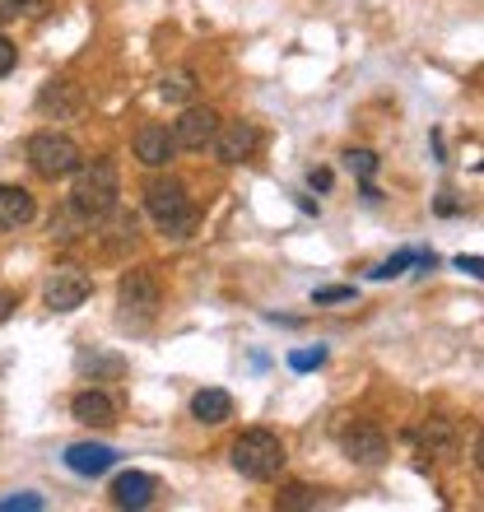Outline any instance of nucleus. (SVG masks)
<instances>
[{
    "label": "nucleus",
    "mask_w": 484,
    "mask_h": 512,
    "mask_svg": "<svg viewBox=\"0 0 484 512\" xmlns=\"http://www.w3.org/2000/svg\"><path fill=\"white\" fill-rule=\"evenodd\" d=\"M117 196H121V177H117V163L112 159H80L75 168V191H70V205L80 219H108L117 210Z\"/></svg>",
    "instance_id": "nucleus-1"
},
{
    "label": "nucleus",
    "mask_w": 484,
    "mask_h": 512,
    "mask_svg": "<svg viewBox=\"0 0 484 512\" xmlns=\"http://www.w3.org/2000/svg\"><path fill=\"white\" fill-rule=\"evenodd\" d=\"M145 210L154 215V224H159L168 238H191L196 224H201V215H196V205H191V196H187V182H177V177H154V182H149Z\"/></svg>",
    "instance_id": "nucleus-2"
},
{
    "label": "nucleus",
    "mask_w": 484,
    "mask_h": 512,
    "mask_svg": "<svg viewBox=\"0 0 484 512\" xmlns=\"http://www.w3.org/2000/svg\"><path fill=\"white\" fill-rule=\"evenodd\" d=\"M233 471H238L242 480L266 485V480H275V475L284 471V443L270 429H247L238 443H233Z\"/></svg>",
    "instance_id": "nucleus-3"
},
{
    "label": "nucleus",
    "mask_w": 484,
    "mask_h": 512,
    "mask_svg": "<svg viewBox=\"0 0 484 512\" xmlns=\"http://www.w3.org/2000/svg\"><path fill=\"white\" fill-rule=\"evenodd\" d=\"M28 163H33V173L56 182V177H70L80 168V145L70 140V135H56V131H38L28 140Z\"/></svg>",
    "instance_id": "nucleus-4"
},
{
    "label": "nucleus",
    "mask_w": 484,
    "mask_h": 512,
    "mask_svg": "<svg viewBox=\"0 0 484 512\" xmlns=\"http://www.w3.org/2000/svg\"><path fill=\"white\" fill-rule=\"evenodd\" d=\"M94 294V280L84 275V270H75V266H61L47 280V308L52 312H75V308H84V298Z\"/></svg>",
    "instance_id": "nucleus-5"
},
{
    "label": "nucleus",
    "mask_w": 484,
    "mask_h": 512,
    "mask_svg": "<svg viewBox=\"0 0 484 512\" xmlns=\"http://www.w3.org/2000/svg\"><path fill=\"white\" fill-rule=\"evenodd\" d=\"M215 159L219 163H247L256 154V145H261V131H256V122H229V126H219L215 131Z\"/></svg>",
    "instance_id": "nucleus-6"
},
{
    "label": "nucleus",
    "mask_w": 484,
    "mask_h": 512,
    "mask_svg": "<svg viewBox=\"0 0 484 512\" xmlns=\"http://www.w3.org/2000/svg\"><path fill=\"white\" fill-rule=\"evenodd\" d=\"M117 303L126 308V317H154L159 308V280L149 275V270H131V275H121L117 284Z\"/></svg>",
    "instance_id": "nucleus-7"
},
{
    "label": "nucleus",
    "mask_w": 484,
    "mask_h": 512,
    "mask_svg": "<svg viewBox=\"0 0 484 512\" xmlns=\"http://www.w3.org/2000/svg\"><path fill=\"white\" fill-rule=\"evenodd\" d=\"M215 131H219L215 108H187L173 126V140H177V149H205L215 140Z\"/></svg>",
    "instance_id": "nucleus-8"
},
{
    "label": "nucleus",
    "mask_w": 484,
    "mask_h": 512,
    "mask_svg": "<svg viewBox=\"0 0 484 512\" xmlns=\"http://www.w3.org/2000/svg\"><path fill=\"white\" fill-rule=\"evenodd\" d=\"M177 154V140L168 126H140L135 131V159L145 163V168H168Z\"/></svg>",
    "instance_id": "nucleus-9"
},
{
    "label": "nucleus",
    "mask_w": 484,
    "mask_h": 512,
    "mask_svg": "<svg viewBox=\"0 0 484 512\" xmlns=\"http://www.w3.org/2000/svg\"><path fill=\"white\" fill-rule=\"evenodd\" d=\"M154 494H159V480L149 471H121L117 480H112V503H117V508H149Z\"/></svg>",
    "instance_id": "nucleus-10"
},
{
    "label": "nucleus",
    "mask_w": 484,
    "mask_h": 512,
    "mask_svg": "<svg viewBox=\"0 0 484 512\" xmlns=\"http://www.w3.org/2000/svg\"><path fill=\"white\" fill-rule=\"evenodd\" d=\"M345 457L359 461V466H377V461H387V438H382V429H373V424H354V429H345Z\"/></svg>",
    "instance_id": "nucleus-11"
},
{
    "label": "nucleus",
    "mask_w": 484,
    "mask_h": 512,
    "mask_svg": "<svg viewBox=\"0 0 484 512\" xmlns=\"http://www.w3.org/2000/svg\"><path fill=\"white\" fill-rule=\"evenodd\" d=\"M66 466L75 475H103L117 466V452L108 443H70L66 447Z\"/></svg>",
    "instance_id": "nucleus-12"
},
{
    "label": "nucleus",
    "mask_w": 484,
    "mask_h": 512,
    "mask_svg": "<svg viewBox=\"0 0 484 512\" xmlns=\"http://www.w3.org/2000/svg\"><path fill=\"white\" fill-rule=\"evenodd\" d=\"M33 215H38L33 196H28L24 187H10V182H0V233L24 229V224H28Z\"/></svg>",
    "instance_id": "nucleus-13"
},
{
    "label": "nucleus",
    "mask_w": 484,
    "mask_h": 512,
    "mask_svg": "<svg viewBox=\"0 0 484 512\" xmlns=\"http://www.w3.org/2000/svg\"><path fill=\"white\" fill-rule=\"evenodd\" d=\"M70 415L80 419V424L108 429V424H117V405H112L108 391H80V396L70 401Z\"/></svg>",
    "instance_id": "nucleus-14"
},
{
    "label": "nucleus",
    "mask_w": 484,
    "mask_h": 512,
    "mask_svg": "<svg viewBox=\"0 0 484 512\" xmlns=\"http://www.w3.org/2000/svg\"><path fill=\"white\" fill-rule=\"evenodd\" d=\"M191 415L201 419V424H224L233 419V396L224 387H205L191 396Z\"/></svg>",
    "instance_id": "nucleus-15"
},
{
    "label": "nucleus",
    "mask_w": 484,
    "mask_h": 512,
    "mask_svg": "<svg viewBox=\"0 0 484 512\" xmlns=\"http://www.w3.org/2000/svg\"><path fill=\"white\" fill-rule=\"evenodd\" d=\"M415 438H419V447H424L429 457H452V452H457V429H452L447 419H429Z\"/></svg>",
    "instance_id": "nucleus-16"
},
{
    "label": "nucleus",
    "mask_w": 484,
    "mask_h": 512,
    "mask_svg": "<svg viewBox=\"0 0 484 512\" xmlns=\"http://www.w3.org/2000/svg\"><path fill=\"white\" fill-rule=\"evenodd\" d=\"M159 94L168 98V103H187V98L196 94V75H191V70H173V75H163Z\"/></svg>",
    "instance_id": "nucleus-17"
},
{
    "label": "nucleus",
    "mask_w": 484,
    "mask_h": 512,
    "mask_svg": "<svg viewBox=\"0 0 484 512\" xmlns=\"http://www.w3.org/2000/svg\"><path fill=\"white\" fill-rule=\"evenodd\" d=\"M42 108L47 112H75L80 108V94H75V84H66V80H56V84H47L42 89Z\"/></svg>",
    "instance_id": "nucleus-18"
},
{
    "label": "nucleus",
    "mask_w": 484,
    "mask_h": 512,
    "mask_svg": "<svg viewBox=\"0 0 484 512\" xmlns=\"http://www.w3.org/2000/svg\"><path fill=\"white\" fill-rule=\"evenodd\" d=\"M345 168H350L354 177H363V182H368V177L377 173V154H373V149H345Z\"/></svg>",
    "instance_id": "nucleus-19"
},
{
    "label": "nucleus",
    "mask_w": 484,
    "mask_h": 512,
    "mask_svg": "<svg viewBox=\"0 0 484 512\" xmlns=\"http://www.w3.org/2000/svg\"><path fill=\"white\" fill-rule=\"evenodd\" d=\"M322 364H326L322 345H317V350H294L289 354V368H294V373H312V368H322Z\"/></svg>",
    "instance_id": "nucleus-20"
},
{
    "label": "nucleus",
    "mask_w": 484,
    "mask_h": 512,
    "mask_svg": "<svg viewBox=\"0 0 484 512\" xmlns=\"http://www.w3.org/2000/svg\"><path fill=\"white\" fill-rule=\"evenodd\" d=\"M42 494H10V499H0V512H42Z\"/></svg>",
    "instance_id": "nucleus-21"
},
{
    "label": "nucleus",
    "mask_w": 484,
    "mask_h": 512,
    "mask_svg": "<svg viewBox=\"0 0 484 512\" xmlns=\"http://www.w3.org/2000/svg\"><path fill=\"white\" fill-rule=\"evenodd\" d=\"M410 256H415V252H396V256H387V261H382V266H373L368 275H373V280H391V275H401V270L410 266Z\"/></svg>",
    "instance_id": "nucleus-22"
},
{
    "label": "nucleus",
    "mask_w": 484,
    "mask_h": 512,
    "mask_svg": "<svg viewBox=\"0 0 484 512\" xmlns=\"http://www.w3.org/2000/svg\"><path fill=\"white\" fill-rule=\"evenodd\" d=\"M312 503H317V494L308 485H289L280 494V508H312Z\"/></svg>",
    "instance_id": "nucleus-23"
},
{
    "label": "nucleus",
    "mask_w": 484,
    "mask_h": 512,
    "mask_svg": "<svg viewBox=\"0 0 484 512\" xmlns=\"http://www.w3.org/2000/svg\"><path fill=\"white\" fill-rule=\"evenodd\" d=\"M350 298H354L350 284H326V289H317V294H312V303H350Z\"/></svg>",
    "instance_id": "nucleus-24"
},
{
    "label": "nucleus",
    "mask_w": 484,
    "mask_h": 512,
    "mask_svg": "<svg viewBox=\"0 0 484 512\" xmlns=\"http://www.w3.org/2000/svg\"><path fill=\"white\" fill-rule=\"evenodd\" d=\"M14 61H19V52H14V42L10 38H0V80L14 70Z\"/></svg>",
    "instance_id": "nucleus-25"
},
{
    "label": "nucleus",
    "mask_w": 484,
    "mask_h": 512,
    "mask_svg": "<svg viewBox=\"0 0 484 512\" xmlns=\"http://www.w3.org/2000/svg\"><path fill=\"white\" fill-rule=\"evenodd\" d=\"M28 0H0V24H10V19H19L24 14Z\"/></svg>",
    "instance_id": "nucleus-26"
},
{
    "label": "nucleus",
    "mask_w": 484,
    "mask_h": 512,
    "mask_svg": "<svg viewBox=\"0 0 484 512\" xmlns=\"http://www.w3.org/2000/svg\"><path fill=\"white\" fill-rule=\"evenodd\" d=\"M457 270H466V275H475V280H480V275H484V261H480V256H457Z\"/></svg>",
    "instance_id": "nucleus-27"
},
{
    "label": "nucleus",
    "mask_w": 484,
    "mask_h": 512,
    "mask_svg": "<svg viewBox=\"0 0 484 512\" xmlns=\"http://www.w3.org/2000/svg\"><path fill=\"white\" fill-rule=\"evenodd\" d=\"M308 187L312 191H331V173H326V168H312V173H308Z\"/></svg>",
    "instance_id": "nucleus-28"
},
{
    "label": "nucleus",
    "mask_w": 484,
    "mask_h": 512,
    "mask_svg": "<svg viewBox=\"0 0 484 512\" xmlns=\"http://www.w3.org/2000/svg\"><path fill=\"white\" fill-rule=\"evenodd\" d=\"M14 308H19V298H14L10 289H0V322H5V317H10Z\"/></svg>",
    "instance_id": "nucleus-29"
},
{
    "label": "nucleus",
    "mask_w": 484,
    "mask_h": 512,
    "mask_svg": "<svg viewBox=\"0 0 484 512\" xmlns=\"http://www.w3.org/2000/svg\"><path fill=\"white\" fill-rule=\"evenodd\" d=\"M457 210H461V205L452 201V196H443V201H438V215H457Z\"/></svg>",
    "instance_id": "nucleus-30"
}]
</instances>
